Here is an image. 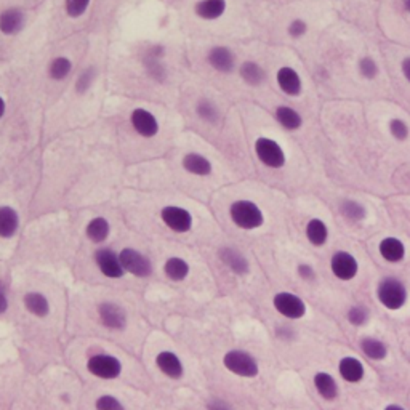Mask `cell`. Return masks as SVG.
Returning <instances> with one entry per match:
<instances>
[{"instance_id":"c3c4849f","label":"cell","mask_w":410,"mask_h":410,"mask_svg":"<svg viewBox=\"0 0 410 410\" xmlns=\"http://www.w3.org/2000/svg\"><path fill=\"white\" fill-rule=\"evenodd\" d=\"M5 111H7V103H5V99L0 97V119L5 116Z\"/></svg>"},{"instance_id":"d6a6232c","label":"cell","mask_w":410,"mask_h":410,"mask_svg":"<svg viewBox=\"0 0 410 410\" xmlns=\"http://www.w3.org/2000/svg\"><path fill=\"white\" fill-rule=\"evenodd\" d=\"M73 71V61L68 56H56L49 66V75L53 80H64Z\"/></svg>"},{"instance_id":"30bf717a","label":"cell","mask_w":410,"mask_h":410,"mask_svg":"<svg viewBox=\"0 0 410 410\" xmlns=\"http://www.w3.org/2000/svg\"><path fill=\"white\" fill-rule=\"evenodd\" d=\"M276 84H278L280 92L290 98L302 97L304 92L303 77L292 66H280L276 73Z\"/></svg>"},{"instance_id":"b9f144b4","label":"cell","mask_w":410,"mask_h":410,"mask_svg":"<svg viewBox=\"0 0 410 410\" xmlns=\"http://www.w3.org/2000/svg\"><path fill=\"white\" fill-rule=\"evenodd\" d=\"M93 80H95V73H93V69L90 68L87 71H84V73L79 75L77 84H75V88H77L79 93L87 92V90L90 88V85L93 84Z\"/></svg>"},{"instance_id":"1f68e13d","label":"cell","mask_w":410,"mask_h":410,"mask_svg":"<svg viewBox=\"0 0 410 410\" xmlns=\"http://www.w3.org/2000/svg\"><path fill=\"white\" fill-rule=\"evenodd\" d=\"M370 316L372 314H370L369 306H367V304H362V303L352 304V306L348 308V311H346L348 324L352 327H357V328L367 326L370 321Z\"/></svg>"},{"instance_id":"ffe728a7","label":"cell","mask_w":410,"mask_h":410,"mask_svg":"<svg viewBox=\"0 0 410 410\" xmlns=\"http://www.w3.org/2000/svg\"><path fill=\"white\" fill-rule=\"evenodd\" d=\"M274 119L285 132H297L304 125L303 114L289 104H279L274 109Z\"/></svg>"},{"instance_id":"7dc6e473","label":"cell","mask_w":410,"mask_h":410,"mask_svg":"<svg viewBox=\"0 0 410 410\" xmlns=\"http://www.w3.org/2000/svg\"><path fill=\"white\" fill-rule=\"evenodd\" d=\"M383 410H407L405 407H402L400 404H396V402H391L388 405H385Z\"/></svg>"},{"instance_id":"8d00e7d4","label":"cell","mask_w":410,"mask_h":410,"mask_svg":"<svg viewBox=\"0 0 410 410\" xmlns=\"http://www.w3.org/2000/svg\"><path fill=\"white\" fill-rule=\"evenodd\" d=\"M145 66H146L147 74H149L152 79H156V80H164L165 79V75H167L165 66L160 61L159 53H152V51H147Z\"/></svg>"},{"instance_id":"d6986e66","label":"cell","mask_w":410,"mask_h":410,"mask_svg":"<svg viewBox=\"0 0 410 410\" xmlns=\"http://www.w3.org/2000/svg\"><path fill=\"white\" fill-rule=\"evenodd\" d=\"M156 367L171 380H180L184 375L183 361L173 351H160L156 356Z\"/></svg>"},{"instance_id":"3957f363","label":"cell","mask_w":410,"mask_h":410,"mask_svg":"<svg viewBox=\"0 0 410 410\" xmlns=\"http://www.w3.org/2000/svg\"><path fill=\"white\" fill-rule=\"evenodd\" d=\"M223 365L230 374L241 378H255L260 375V362L249 351L231 350L223 356Z\"/></svg>"},{"instance_id":"4fadbf2b","label":"cell","mask_w":410,"mask_h":410,"mask_svg":"<svg viewBox=\"0 0 410 410\" xmlns=\"http://www.w3.org/2000/svg\"><path fill=\"white\" fill-rule=\"evenodd\" d=\"M132 128L143 138H154L159 133V121L151 111L136 108L130 112Z\"/></svg>"},{"instance_id":"6da1fadb","label":"cell","mask_w":410,"mask_h":410,"mask_svg":"<svg viewBox=\"0 0 410 410\" xmlns=\"http://www.w3.org/2000/svg\"><path fill=\"white\" fill-rule=\"evenodd\" d=\"M378 303L388 311H400L409 302V289L398 276H385L378 280L375 290Z\"/></svg>"},{"instance_id":"7bdbcfd3","label":"cell","mask_w":410,"mask_h":410,"mask_svg":"<svg viewBox=\"0 0 410 410\" xmlns=\"http://www.w3.org/2000/svg\"><path fill=\"white\" fill-rule=\"evenodd\" d=\"M207 410H234V409H232V405L230 402H226V400L215 398V399L208 400Z\"/></svg>"},{"instance_id":"74e56055","label":"cell","mask_w":410,"mask_h":410,"mask_svg":"<svg viewBox=\"0 0 410 410\" xmlns=\"http://www.w3.org/2000/svg\"><path fill=\"white\" fill-rule=\"evenodd\" d=\"M92 0H64V8L69 18H80L88 10Z\"/></svg>"},{"instance_id":"d4e9b609","label":"cell","mask_w":410,"mask_h":410,"mask_svg":"<svg viewBox=\"0 0 410 410\" xmlns=\"http://www.w3.org/2000/svg\"><path fill=\"white\" fill-rule=\"evenodd\" d=\"M359 348L362 354L374 362L385 361L389 354L388 345L376 337H362L359 340Z\"/></svg>"},{"instance_id":"cb8c5ba5","label":"cell","mask_w":410,"mask_h":410,"mask_svg":"<svg viewBox=\"0 0 410 410\" xmlns=\"http://www.w3.org/2000/svg\"><path fill=\"white\" fill-rule=\"evenodd\" d=\"M181 167L191 175L195 176H208L212 175L213 165L207 157L199 154V152H188L181 159Z\"/></svg>"},{"instance_id":"9a60e30c","label":"cell","mask_w":410,"mask_h":410,"mask_svg":"<svg viewBox=\"0 0 410 410\" xmlns=\"http://www.w3.org/2000/svg\"><path fill=\"white\" fill-rule=\"evenodd\" d=\"M378 255L386 263L398 265L407 256V247L404 241L396 236H386L378 242Z\"/></svg>"},{"instance_id":"277c9868","label":"cell","mask_w":410,"mask_h":410,"mask_svg":"<svg viewBox=\"0 0 410 410\" xmlns=\"http://www.w3.org/2000/svg\"><path fill=\"white\" fill-rule=\"evenodd\" d=\"M254 151L256 159L261 165L271 170H280L287 164V154H285L282 145L269 136H258L255 140Z\"/></svg>"},{"instance_id":"44dd1931","label":"cell","mask_w":410,"mask_h":410,"mask_svg":"<svg viewBox=\"0 0 410 410\" xmlns=\"http://www.w3.org/2000/svg\"><path fill=\"white\" fill-rule=\"evenodd\" d=\"M218 256H220L221 263L225 265L232 274L236 276L249 274L250 263L249 260L245 258V255H242L239 250L232 249V247H223V249H220V252H218Z\"/></svg>"},{"instance_id":"ac0fdd59","label":"cell","mask_w":410,"mask_h":410,"mask_svg":"<svg viewBox=\"0 0 410 410\" xmlns=\"http://www.w3.org/2000/svg\"><path fill=\"white\" fill-rule=\"evenodd\" d=\"M304 237L313 247L321 249V247L327 245L328 239H330V228L322 218L313 217L304 225Z\"/></svg>"},{"instance_id":"7402d4cb","label":"cell","mask_w":410,"mask_h":410,"mask_svg":"<svg viewBox=\"0 0 410 410\" xmlns=\"http://www.w3.org/2000/svg\"><path fill=\"white\" fill-rule=\"evenodd\" d=\"M228 10L226 0H199L194 5L195 16L205 21H215L225 15Z\"/></svg>"},{"instance_id":"5b68a950","label":"cell","mask_w":410,"mask_h":410,"mask_svg":"<svg viewBox=\"0 0 410 410\" xmlns=\"http://www.w3.org/2000/svg\"><path fill=\"white\" fill-rule=\"evenodd\" d=\"M274 311L289 321H300L308 314V304L304 300L290 290H282L273 297Z\"/></svg>"},{"instance_id":"52a82bcc","label":"cell","mask_w":410,"mask_h":410,"mask_svg":"<svg viewBox=\"0 0 410 410\" xmlns=\"http://www.w3.org/2000/svg\"><path fill=\"white\" fill-rule=\"evenodd\" d=\"M330 273L341 282H351L359 274V261L351 252L337 250L330 256Z\"/></svg>"},{"instance_id":"ee69618b","label":"cell","mask_w":410,"mask_h":410,"mask_svg":"<svg viewBox=\"0 0 410 410\" xmlns=\"http://www.w3.org/2000/svg\"><path fill=\"white\" fill-rule=\"evenodd\" d=\"M276 333H278V337L282 338V340H293V338L297 337V332L289 326H280L278 330H276Z\"/></svg>"},{"instance_id":"8fae6325","label":"cell","mask_w":410,"mask_h":410,"mask_svg":"<svg viewBox=\"0 0 410 410\" xmlns=\"http://www.w3.org/2000/svg\"><path fill=\"white\" fill-rule=\"evenodd\" d=\"M95 263L98 265L99 273L108 279H121L125 274L119 254L111 249H106V247L95 252Z\"/></svg>"},{"instance_id":"8992f818","label":"cell","mask_w":410,"mask_h":410,"mask_svg":"<svg viewBox=\"0 0 410 410\" xmlns=\"http://www.w3.org/2000/svg\"><path fill=\"white\" fill-rule=\"evenodd\" d=\"M87 370L97 378L116 380L122 374V362L116 356L98 352L88 357Z\"/></svg>"},{"instance_id":"f35d334b","label":"cell","mask_w":410,"mask_h":410,"mask_svg":"<svg viewBox=\"0 0 410 410\" xmlns=\"http://www.w3.org/2000/svg\"><path fill=\"white\" fill-rule=\"evenodd\" d=\"M308 31L309 25L303 18H293L287 25V34L292 37V39H303V37L308 34Z\"/></svg>"},{"instance_id":"f6af8a7d","label":"cell","mask_w":410,"mask_h":410,"mask_svg":"<svg viewBox=\"0 0 410 410\" xmlns=\"http://www.w3.org/2000/svg\"><path fill=\"white\" fill-rule=\"evenodd\" d=\"M400 74H402L405 82L410 85V56H405V58L400 61Z\"/></svg>"},{"instance_id":"e0dca14e","label":"cell","mask_w":410,"mask_h":410,"mask_svg":"<svg viewBox=\"0 0 410 410\" xmlns=\"http://www.w3.org/2000/svg\"><path fill=\"white\" fill-rule=\"evenodd\" d=\"M207 61L208 64L217 71V73L230 74L236 69V55L234 51L228 49V47H223V45L213 47V49L208 50Z\"/></svg>"},{"instance_id":"4dcf8cb0","label":"cell","mask_w":410,"mask_h":410,"mask_svg":"<svg viewBox=\"0 0 410 410\" xmlns=\"http://www.w3.org/2000/svg\"><path fill=\"white\" fill-rule=\"evenodd\" d=\"M109 232H111V226H109V221L104 217L92 218L87 228H85V234L93 244H103L109 237Z\"/></svg>"},{"instance_id":"d590c367","label":"cell","mask_w":410,"mask_h":410,"mask_svg":"<svg viewBox=\"0 0 410 410\" xmlns=\"http://www.w3.org/2000/svg\"><path fill=\"white\" fill-rule=\"evenodd\" d=\"M195 114L208 123H217L218 119H220V111H218L217 104L205 98L195 103Z\"/></svg>"},{"instance_id":"484cf974","label":"cell","mask_w":410,"mask_h":410,"mask_svg":"<svg viewBox=\"0 0 410 410\" xmlns=\"http://www.w3.org/2000/svg\"><path fill=\"white\" fill-rule=\"evenodd\" d=\"M338 210H340V215L352 225L365 221L369 217V210H367L365 205L356 199H343L338 205Z\"/></svg>"},{"instance_id":"836d02e7","label":"cell","mask_w":410,"mask_h":410,"mask_svg":"<svg viewBox=\"0 0 410 410\" xmlns=\"http://www.w3.org/2000/svg\"><path fill=\"white\" fill-rule=\"evenodd\" d=\"M357 73L364 80H375L380 75L381 69L375 58H372L370 55H364L357 61Z\"/></svg>"},{"instance_id":"681fc988","label":"cell","mask_w":410,"mask_h":410,"mask_svg":"<svg viewBox=\"0 0 410 410\" xmlns=\"http://www.w3.org/2000/svg\"><path fill=\"white\" fill-rule=\"evenodd\" d=\"M400 5H402L404 12L407 13V15H410V0H400Z\"/></svg>"},{"instance_id":"9c48e42d","label":"cell","mask_w":410,"mask_h":410,"mask_svg":"<svg viewBox=\"0 0 410 410\" xmlns=\"http://www.w3.org/2000/svg\"><path fill=\"white\" fill-rule=\"evenodd\" d=\"M119 258H121L123 271L135 276V278H147L152 274L151 260L146 255H143L141 252L135 249H123L119 254Z\"/></svg>"},{"instance_id":"2e32d148","label":"cell","mask_w":410,"mask_h":410,"mask_svg":"<svg viewBox=\"0 0 410 410\" xmlns=\"http://www.w3.org/2000/svg\"><path fill=\"white\" fill-rule=\"evenodd\" d=\"M313 386L319 398L327 400V402H333L340 396V385L330 372H316L313 376Z\"/></svg>"},{"instance_id":"60d3db41","label":"cell","mask_w":410,"mask_h":410,"mask_svg":"<svg viewBox=\"0 0 410 410\" xmlns=\"http://www.w3.org/2000/svg\"><path fill=\"white\" fill-rule=\"evenodd\" d=\"M297 274H298L300 279L304 280V282H314V280H316V278H317L316 269H314V266L309 265V263H298Z\"/></svg>"},{"instance_id":"bcb514c9","label":"cell","mask_w":410,"mask_h":410,"mask_svg":"<svg viewBox=\"0 0 410 410\" xmlns=\"http://www.w3.org/2000/svg\"><path fill=\"white\" fill-rule=\"evenodd\" d=\"M8 309V298L5 293V289H3L2 282H0V314L5 313Z\"/></svg>"},{"instance_id":"7c38bea8","label":"cell","mask_w":410,"mask_h":410,"mask_svg":"<svg viewBox=\"0 0 410 410\" xmlns=\"http://www.w3.org/2000/svg\"><path fill=\"white\" fill-rule=\"evenodd\" d=\"M98 317L109 330L121 332L127 327V313L117 303L104 302L98 306Z\"/></svg>"},{"instance_id":"f1b7e54d","label":"cell","mask_w":410,"mask_h":410,"mask_svg":"<svg viewBox=\"0 0 410 410\" xmlns=\"http://www.w3.org/2000/svg\"><path fill=\"white\" fill-rule=\"evenodd\" d=\"M239 75L247 85H250V87H260L266 80V71L263 66L252 60L244 61V63L239 66Z\"/></svg>"},{"instance_id":"7a4b0ae2","label":"cell","mask_w":410,"mask_h":410,"mask_svg":"<svg viewBox=\"0 0 410 410\" xmlns=\"http://www.w3.org/2000/svg\"><path fill=\"white\" fill-rule=\"evenodd\" d=\"M232 225L242 231H256L265 225L266 217L261 207L250 199H237L230 205Z\"/></svg>"},{"instance_id":"f546056e","label":"cell","mask_w":410,"mask_h":410,"mask_svg":"<svg viewBox=\"0 0 410 410\" xmlns=\"http://www.w3.org/2000/svg\"><path fill=\"white\" fill-rule=\"evenodd\" d=\"M164 273L171 282H183L191 273V268L188 261L181 258V256H170L164 265Z\"/></svg>"},{"instance_id":"603a6c76","label":"cell","mask_w":410,"mask_h":410,"mask_svg":"<svg viewBox=\"0 0 410 410\" xmlns=\"http://www.w3.org/2000/svg\"><path fill=\"white\" fill-rule=\"evenodd\" d=\"M25 13L20 8L12 7L0 13V32L3 36H15L25 26Z\"/></svg>"},{"instance_id":"ba28073f","label":"cell","mask_w":410,"mask_h":410,"mask_svg":"<svg viewBox=\"0 0 410 410\" xmlns=\"http://www.w3.org/2000/svg\"><path fill=\"white\" fill-rule=\"evenodd\" d=\"M160 220L170 231L176 234H183V232L191 231L194 225V218L189 210H186L178 205H165L160 210Z\"/></svg>"},{"instance_id":"83f0119b","label":"cell","mask_w":410,"mask_h":410,"mask_svg":"<svg viewBox=\"0 0 410 410\" xmlns=\"http://www.w3.org/2000/svg\"><path fill=\"white\" fill-rule=\"evenodd\" d=\"M26 311L34 317L45 319L50 314V302L42 292H27L25 295Z\"/></svg>"},{"instance_id":"ab89813d","label":"cell","mask_w":410,"mask_h":410,"mask_svg":"<svg viewBox=\"0 0 410 410\" xmlns=\"http://www.w3.org/2000/svg\"><path fill=\"white\" fill-rule=\"evenodd\" d=\"M95 410H125V407L116 396L103 394L95 400Z\"/></svg>"},{"instance_id":"e575fe53","label":"cell","mask_w":410,"mask_h":410,"mask_svg":"<svg viewBox=\"0 0 410 410\" xmlns=\"http://www.w3.org/2000/svg\"><path fill=\"white\" fill-rule=\"evenodd\" d=\"M388 132L393 140L404 143L410 138V125L402 117H391L388 121Z\"/></svg>"},{"instance_id":"4316f807","label":"cell","mask_w":410,"mask_h":410,"mask_svg":"<svg viewBox=\"0 0 410 410\" xmlns=\"http://www.w3.org/2000/svg\"><path fill=\"white\" fill-rule=\"evenodd\" d=\"M20 228V215L15 208L10 205H2L0 207V237L2 239H10L16 234Z\"/></svg>"},{"instance_id":"5bb4252c","label":"cell","mask_w":410,"mask_h":410,"mask_svg":"<svg viewBox=\"0 0 410 410\" xmlns=\"http://www.w3.org/2000/svg\"><path fill=\"white\" fill-rule=\"evenodd\" d=\"M337 372L340 378L348 385H359L365 378V365L359 357L356 356H343L338 361Z\"/></svg>"}]
</instances>
